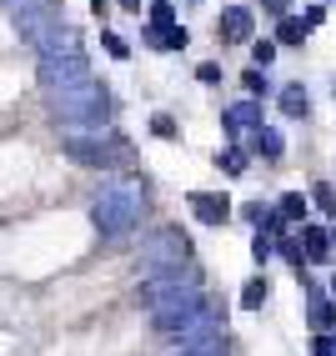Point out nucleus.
<instances>
[{"label":"nucleus","instance_id":"obj_1","mask_svg":"<svg viewBox=\"0 0 336 356\" xmlns=\"http://www.w3.org/2000/svg\"><path fill=\"white\" fill-rule=\"evenodd\" d=\"M141 211H146V191H141V181H111L101 186V196L90 201V221L101 236H131L141 226Z\"/></svg>","mask_w":336,"mask_h":356},{"label":"nucleus","instance_id":"obj_2","mask_svg":"<svg viewBox=\"0 0 336 356\" xmlns=\"http://www.w3.org/2000/svg\"><path fill=\"white\" fill-rule=\"evenodd\" d=\"M15 31L26 35L40 56H56V51H81V45H76V31H70L65 20H61V10L51 6V0H45V6H20V10H15Z\"/></svg>","mask_w":336,"mask_h":356},{"label":"nucleus","instance_id":"obj_3","mask_svg":"<svg viewBox=\"0 0 336 356\" xmlns=\"http://www.w3.org/2000/svg\"><path fill=\"white\" fill-rule=\"evenodd\" d=\"M51 111H56V121H65L70 131H81V126H106V115H111V96H106V86H70V90H56L51 96Z\"/></svg>","mask_w":336,"mask_h":356},{"label":"nucleus","instance_id":"obj_4","mask_svg":"<svg viewBox=\"0 0 336 356\" xmlns=\"http://www.w3.org/2000/svg\"><path fill=\"white\" fill-rule=\"evenodd\" d=\"M201 316H206V301H201L196 286H176L171 296H161L151 306V326L161 337H191V331L201 326Z\"/></svg>","mask_w":336,"mask_h":356},{"label":"nucleus","instance_id":"obj_5","mask_svg":"<svg viewBox=\"0 0 336 356\" xmlns=\"http://www.w3.org/2000/svg\"><path fill=\"white\" fill-rule=\"evenodd\" d=\"M61 146H65V156L76 161V165H90V171H115V165L131 161V146H126L121 136H111V131H106V136H95V131H70Z\"/></svg>","mask_w":336,"mask_h":356},{"label":"nucleus","instance_id":"obj_6","mask_svg":"<svg viewBox=\"0 0 336 356\" xmlns=\"http://www.w3.org/2000/svg\"><path fill=\"white\" fill-rule=\"evenodd\" d=\"M90 81V65L81 51H56V56H40V86L51 90H70V86H86Z\"/></svg>","mask_w":336,"mask_h":356},{"label":"nucleus","instance_id":"obj_7","mask_svg":"<svg viewBox=\"0 0 336 356\" xmlns=\"http://www.w3.org/2000/svg\"><path fill=\"white\" fill-rule=\"evenodd\" d=\"M186 256H191V246L181 231H156L146 241V261L156 271H186Z\"/></svg>","mask_w":336,"mask_h":356},{"label":"nucleus","instance_id":"obj_8","mask_svg":"<svg viewBox=\"0 0 336 356\" xmlns=\"http://www.w3.org/2000/svg\"><path fill=\"white\" fill-rule=\"evenodd\" d=\"M186 201H191V211H196V221H201V226H221V221L231 216L226 191H191Z\"/></svg>","mask_w":336,"mask_h":356},{"label":"nucleus","instance_id":"obj_9","mask_svg":"<svg viewBox=\"0 0 336 356\" xmlns=\"http://www.w3.org/2000/svg\"><path fill=\"white\" fill-rule=\"evenodd\" d=\"M251 26H256V15L246 10V6H231V10H221V40H251Z\"/></svg>","mask_w":336,"mask_h":356},{"label":"nucleus","instance_id":"obj_10","mask_svg":"<svg viewBox=\"0 0 336 356\" xmlns=\"http://www.w3.org/2000/svg\"><path fill=\"white\" fill-rule=\"evenodd\" d=\"M226 131H246V126H261V101H241V106H231L226 115Z\"/></svg>","mask_w":336,"mask_h":356},{"label":"nucleus","instance_id":"obj_11","mask_svg":"<svg viewBox=\"0 0 336 356\" xmlns=\"http://www.w3.org/2000/svg\"><path fill=\"white\" fill-rule=\"evenodd\" d=\"M301 241H306V261H326V251H331V236H326L321 226H306V231H301Z\"/></svg>","mask_w":336,"mask_h":356},{"label":"nucleus","instance_id":"obj_12","mask_svg":"<svg viewBox=\"0 0 336 356\" xmlns=\"http://www.w3.org/2000/svg\"><path fill=\"white\" fill-rule=\"evenodd\" d=\"M251 146H256L261 156H271V161H276V156H281V131H271V126H256V131H251Z\"/></svg>","mask_w":336,"mask_h":356},{"label":"nucleus","instance_id":"obj_13","mask_svg":"<svg viewBox=\"0 0 336 356\" xmlns=\"http://www.w3.org/2000/svg\"><path fill=\"white\" fill-rule=\"evenodd\" d=\"M281 111L286 115H306V86H286L281 90Z\"/></svg>","mask_w":336,"mask_h":356},{"label":"nucleus","instance_id":"obj_14","mask_svg":"<svg viewBox=\"0 0 336 356\" xmlns=\"http://www.w3.org/2000/svg\"><path fill=\"white\" fill-rule=\"evenodd\" d=\"M261 301H266V281H246V286H241V306H246V312H261Z\"/></svg>","mask_w":336,"mask_h":356},{"label":"nucleus","instance_id":"obj_15","mask_svg":"<svg viewBox=\"0 0 336 356\" xmlns=\"http://www.w3.org/2000/svg\"><path fill=\"white\" fill-rule=\"evenodd\" d=\"M311 326H317V331H331V326H336V306H331V301H311Z\"/></svg>","mask_w":336,"mask_h":356},{"label":"nucleus","instance_id":"obj_16","mask_svg":"<svg viewBox=\"0 0 336 356\" xmlns=\"http://www.w3.org/2000/svg\"><path fill=\"white\" fill-rule=\"evenodd\" d=\"M281 216H286V221H301V216H306V196H301V191H286V196H281Z\"/></svg>","mask_w":336,"mask_h":356},{"label":"nucleus","instance_id":"obj_17","mask_svg":"<svg viewBox=\"0 0 336 356\" xmlns=\"http://www.w3.org/2000/svg\"><path fill=\"white\" fill-rule=\"evenodd\" d=\"M216 165H221L226 176H241V171H246V156H241V151H221V156H216Z\"/></svg>","mask_w":336,"mask_h":356},{"label":"nucleus","instance_id":"obj_18","mask_svg":"<svg viewBox=\"0 0 336 356\" xmlns=\"http://www.w3.org/2000/svg\"><path fill=\"white\" fill-rule=\"evenodd\" d=\"M301 35H306V26H301V20H281V31H276V40H281V45H296Z\"/></svg>","mask_w":336,"mask_h":356},{"label":"nucleus","instance_id":"obj_19","mask_svg":"<svg viewBox=\"0 0 336 356\" xmlns=\"http://www.w3.org/2000/svg\"><path fill=\"white\" fill-rule=\"evenodd\" d=\"M171 20H176V10L166 6V0H156V6H151V26H156V31H166Z\"/></svg>","mask_w":336,"mask_h":356},{"label":"nucleus","instance_id":"obj_20","mask_svg":"<svg viewBox=\"0 0 336 356\" xmlns=\"http://www.w3.org/2000/svg\"><path fill=\"white\" fill-rule=\"evenodd\" d=\"M251 60H256V65H271V60H276V40H256V45H251Z\"/></svg>","mask_w":336,"mask_h":356},{"label":"nucleus","instance_id":"obj_21","mask_svg":"<svg viewBox=\"0 0 336 356\" xmlns=\"http://www.w3.org/2000/svg\"><path fill=\"white\" fill-rule=\"evenodd\" d=\"M311 196H317V206L326 211V216H336V191H331L326 181H321V186H317V191H311Z\"/></svg>","mask_w":336,"mask_h":356},{"label":"nucleus","instance_id":"obj_22","mask_svg":"<svg viewBox=\"0 0 336 356\" xmlns=\"http://www.w3.org/2000/svg\"><path fill=\"white\" fill-rule=\"evenodd\" d=\"M151 131H156L161 140H171V136H176V121H171V115H151Z\"/></svg>","mask_w":336,"mask_h":356},{"label":"nucleus","instance_id":"obj_23","mask_svg":"<svg viewBox=\"0 0 336 356\" xmlns=\"http://www.w3.org/2000/svg\"><path fill=\"white\" fill-rule=\"evenodd\" d=\"M246 90L251 96H266V76H261V70H246Z\"/></svg>","mask_w":336,"mask_h":356},{"label":"nucleus","instance_id":"obj_24","mask_svg":"<svg viewBox=\"0 0 336 356\" xmlns=\"http://www.w3.org/2000/svg\"><path fill=\"white\" fill-rule=\"evenodd\" d=\"M251 256H256V261H266V256H271V236H261V231H256V241H251Z\"/></svg>","mask_w":336,"mask_h":356},{"label":"nucleus","instance_id":"obj_25","mask_svg":"<svg viewBox=\"0 0 336 356\" xmlns=\"http://www.w3.org/2000/svg\"><path fill=\"white\" fill-rule=\"evenodd\" d=\"M321 20H326V10H321V6H311V10H306V20H301V26H306V31H317V26H321Z\"/></svg>","mask_w":336,"mask_h":356},{"label":"nucleus","instance_id":"obj_26","mask_svg":"<svg viewBox=\"0 0 336 356\" xmlns=\"http://www.w3.org/2000/svg\"><path fill=\"white\" fill-rule=\"evenodd\" d=\"M101 40H106V51H111V56H126V40H121V35H111V31H106Z\"/></svg>","mask_w":336,"mask_h":356},{"label":"nucleus","instance_id":"obj_27","mask_svg":"<svg viewBox=\"0 0 336 356\" xmlns=\"http://www.w3.org/2000/svg\"><path fill=\"white\" fill-rule=\"evenodd\" d=\"M196 76H201V81H206V86H216V81H221V65H211V60H206V65H201V70H196Z\"/></svg>","mask_w":336,"mask_h":356},{"label":"nucleus","instance_id":"obj_28","mask_svg":"<svg viewBox=\"0 0 336 356\" xmlns=\"http://www.w3.org/2000/svg\"><path fill=\"white\" fill-rule=\"evenodd\" d=\"M266 216H271V211H266V206H261V201H251V206H246V221H256V226H261V221H266Z\"/></svg>","mask_w":336,"mask_h":356},{"label":"nucleus","instance_id":"obj_29","mask_svg":"<svg viewBox=\"0 0 336 356\" xmlns=\"http://www.w3.org/2000/svg\"><path fill=\"white\" fill-rule=\"evenodd\" d=\"M281 256L291 261V266H301V246H296V241H281Z\"/></svg>","mask_w":336,"mask_h":356},{"label":"nucleus","instance_id":"obj_30","mask_svg":"<svg viewBox=\"0 0 336 356\" xmlns=\"http://www.w3.org/2000/svg\"><path fill=\"white\" fill-rule=\"evenodd\" d=\"M10 10H20V6H45V0H6Z\"/></svg>","mask_w":336,"mask_h":356},{"label":"nucleus","instance_id":"obj_31","mask_svg":"<svg viewBox=\"0 0 336 356\" xmlns=\"http://www.w3.org/2000/svg\"><path fill=\"white\" fill-rule=\"evenodd\" d=\"M266 10H276V15H281V10H286V0H266Z\"/></svg>","mask_w":336,"mask_h":356},{"label":"nucleus","instance_id":"obj_32","mask_svg":"<svg viewBox=\"0 0 336 356\" xmlns=\"http://www.w3.org/2000/svg\"><path fill=\"white\" fill-rule=\"evenodd\" d=\"M121 6H126V10H141V0H121Z\"/></svg>","mask_w":336,"mask_h":356},{"label":"nucleus","instance_id":"obj_33","mask_svg":"<svg viewBox=\"0 0 336 356\" xmlns=\"http://www.w3.org/2000/svg\"><path fill=\"white\" fill-rule=\"evenodd\" d=\"M90 6H95V10H106V0H90Z\"/></svg>","mask_w":336,"mask_h":356},{"label":"nucleus","instance_id":"obj_34","mask_svg":"<svg viewBox=\"0 0 336 356\" xmlns=\"http://www.w3.org/2000/svg\"><path fill=\"white\" fill-rule=\"evenodd\" d=\"M331 296H336V276H331Z\"/></svg>","mask_w":336,"mask_h":356},{"label":"nucleus","instance_id":"obj_35","mask_svg":"<svg viewBox=\"0 0 336 356\" xmlns=\"http://www.w3.org/2000/svg\"><path fill=\"white\" fill-rule=\"evenodd\" d=\"M181 356H196V351H181Z\"/></svg>","mask_w":336,"mask_h":356}]
</instances>
